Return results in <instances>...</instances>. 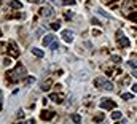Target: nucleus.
<instances>
[{
  "label": "nucleus",
  "instance_id": "nucleus-1",
  "mask_svg": "<svg viewBox=\"0 0 137 124\" xmlns=\"http://www.w3.org/2000/svg\"><path fill=\"white\" fill-rule=\"evenodd\" d=\"M24 75H26V67H24V65H18L13 72L8 73V78H10L11 81H18V80H21Z\"/></svg>",
  "mask_w": 137,
  "mask_h": 124
},
{
  "label": "nucleus",
  "instance_id": "nucleus-2",
  "mask_svg": "<svg viewBox=\"0 0 137 124\" xmlns=\"http://www.w3.org/2000/svg\"><path fill=\"white\" fill-rule=\"evenodd\" d=\"M116 40H118V45H120V46H123V48H128V46H129V40L124 37V33H123L121 30L116 32Z\"/></svg>",
  "mask_w": 137,
  "mask_h": 124
},
{
  "label": "nucleus",
  "instance_id": "nucleus-3",
  "mask_svg": "<svg viewBox=\"0 0 137 124\" xmlns=\"http://www.w3.org/2000/svg\"><path fill=\"white\" fill-rule=\"evenodd\" d=\"M115 107H116V103L112 99H102L101 100V108H104V110H113Z\"/></svg>",
  "mask_w": 137,
  "mask_h": 124
},
{
  "label": "nucleus",
  "instance_id": "nucleus-4",
  "mask_svg": "<svg viewBox=\"0 0 137 124\" xmlns=\"http://www.w3.org/2000/svg\"><path fill=\"white\" fill-rule=\"evenodd\" d=\"M105 83H107V78H105V76H97V78L94 80V86H96L97 89H104Z\"/></svg>",
  "mask_w": 137,
  "mask_h": 124
},
{
  "label": "nucleus",
  "instance_id": "nucleus-5",
  "mask_svg": "<svg viewBox=\"0 0 137 124\" xmlns=\"http://www.w3.org/2000/svg\"><path fill=\"white\" fill-rule=\"evenodd\" d=\"M61 35H62L64 41H67V43H72V41H73V32H72V30L65 29V30H62V32H61Z\"/></svg>",
  "mask_w": 137,
  "mask_h": 124
},
{
  "label": "nucleus",
  "instance_id": "nucleus-6",
  "mask_svg": "<svg viewBox=\"0 0 137 124\" xmlns=\"http://www.w3.org/2000/svg\"><path fill=\"white\" fill-rule=\"evenodd\" d=\"M50 99H51L53 102H56V103H62V102H64V99H65V95H64V94H61V92H59V94H56V92H54V94H51V95H50Z\"/></svg>",
  "mask_w": 137,
  "mask_h": 124
},
{
  "label": "nucleus",
  "instance_id": "nucleus-7",
  "mask_svg": "<svg viewBox=\"0 0 137 124\" xmlns=\"http://www.w3.org/2000/svg\"><path fill=\"white\" fill-rule=\"evenodd\" d=\"M40 13H42V16H45V18H51V16L54 14V10L46 5V7H43V8L40 10Z\"/></svg>",
  "mask_w": 137,
  "mask_h": 124
},
{
  "label": "nucleus",
  "instance_id": "nucleus-8",
  "mask_svg": "<svg viewBox=\"0 0 137 124\" xmlns=\"http://www.w3.org/2000/svg\"><path fill=\"white\" fill-rule=\"evenodd\" d=\"M54 116H56V115H54L53 111H50V110H45V111H42V113H40V118H42V119H45V121H50V119H53Z\"/></svg>",
  "mask_w": 137,
  "mask_h": 124
},
{
  "label": "nucleus",
  "instance_id": "nucleus-9",
  "mask_svg": "<svg viewBox=\"0 0 137 124\" xmlns=\"http://www.w3.org/2000/svg\"><path fill=\"white\" fill-rule=\"evenodd\" d=\"M54 40H56V37L54 35H46V37H43V46H48V45H53L54 43Z\"/></svg>",
  "mask_w": 137,
  "mask_h": 124
},
{
  "label": "nucleus",
  "instance_id": "nucleus-10",
  "mask_svg": "<svg viewBox=\"0 0 137 124\" xmlns=\"http://www.w3.org/2000/svg\"><path fill=\"white\" fill-rule=\"evenodd\" d=\"M51 84H53V81H51V80H45V81H42L40 89H42V91H48V89L51 88Z\"/></svg>",
  "mask_w": 137,
  "mask_h": 124
},
{
  "label": "nucleus",
  "instance_id": "nucleus-11",
  "mask_svg": "<svg viewBox=\"0 0 137 124\" xmlns=\"http://www.w3.org/2000/svg\"><path fill=\"white\" fill-rule=\"evenodd\" d=\"M10 53H11L14 57H18V56H19V49H16V46H14V43H13V41L10 43Z\"/></svg>",
  "mask_w": 137,
  "mask_h": 124
},
{
  "label": "nucleus",
  "instance_id": "nucleus-12",
  "mask_svg": "<svg viewBox=\"0 0 137 124\" xmlns=\"http://www.w3.org/2000/svg\"><path fill=\"white\" fill-rule=\"evenodd\" d=\"M30 51H32V54L37 56V57H43V51H42V49H38V48H32Z\"/></svg>",
  "mask_w": 137,
  "mask_h": 124
},
{
  "label": "nucleus",
  "instance_id": "nucleus-13",
  "mask_svg": "<svg viewBox=\"0 0 137 124\" xmlns=\"http://www.w3.org/2000/svg\"><path fill=\"white\" fill-rule=\"evenodd\" d=\"M11 7L16 8V10H21V8H23V3L19 2V0H13V2H11Z\"/></svg>",
  "mask_w": 137,
  "mask_h": 124
},
{
  "label": "nucleus",
  "instance_id": "nucleus-14",
  "mask_svg": "<svg viewBox=\"0 0 137 124\" xmlns=\"http://www.w3.org/2000/svg\"><path fill=\"white\" fill-rule=\"evenodd\" d=\"M121 99L123 100H131L132 99V92H123L121 94Z\"/></svg>",
  "mask_w": 137,
  "mask_h": 124
},
{
  "label": "nucleus",
  "instance_id": "nucleus-15",
  "mask_svg": "<svg viewBox=\"0 0 137 124\" xmlns=\"http://www.w3.org/2000/svg\"><path fill=\"white\" fill-rule=\"evenodd\" d=\"M2 64H3V67H10V65H11V59H10V57H3Z\"/></svg>",
  "mask_w": 137,
  "mask_h": 124
},
{
  "label": "nucleus",
  "instance_id": "nucleus-16",
  "mask_svg": "<svg viewBox=\"0 0 137 124\" xmlns=\"http://www.w3.org/2000/svg\"><path fill=\"white\" fill-rule=\"evenodd\" d=\"M51 29H53V30H59V29H61V22H59V21L53 22V24H51Z\"/></svg>",
  "mask_w": 137,
  "mask_h": 124
},
{
  "label": "nucleus",
  "instance_id": "nucleus-17",
  "mask_svg": "<svg viewBox=\"0 0 137 124\" xmlns=\"http://www.w3.org/2000/svg\"><path fill=\"white\" fill-rule=\"evenodd\" d=\"M34 81H35V78H34V76H27L24 83H26V86H30V84H32V83H34Z\"/></svg>",
  "mask_w": 137,
  "mask_h": 124
},
{
  "label": "nucleus",
  "instance_id": "nucleus-18",
  "mask_svg": "<svg viewBox=\"0 0 137 124\" xmlns=\"http://www.w3.org/2000/svg\"><path fill=\"white\" fill-rule=\"evenodd\" d=\"M112 118H113V119H120V118H121V111H116V110H115V111L112 113Z\"/></svg>",
  "mask_w": 137,
  "mask_h": 124
},
{
  "label": "nucleus",
  "instance_id": "nucleus-19",
  "mask_svg": "<svg viewBox=\"0 0 137 124\" xmlns=\"http://www.w3.org/2000/svg\"><path fill=\"white\" fill-rule=\"evenodd\" d=\"M72 121H73V122H76V124H78V122H81L80 115H72Z\"/></svg>",
  "mask_w": 137,
  "mask_h": 124
},
{
  "label": "nucleus",
  "instance_id": "nucleus-20",
  "mask_svg": "<svg viewBox=\"0 0 137 124\" xmlns=\"http://www.w3.org/2000/svg\"><path fill=\"white\" fill-rule=\"evenodd\" d=\"M104 89H105V91H113V84H112L110 81H107L105 86H104Z\"/></svg>",
  "mask_w": 137,
  "mask_h": 124
},
{
  "label": "nucleus",
  "instance_id": "nucleus-21",
  "mask_svg": "<svg viewBox=\"0 0 137 124\" xmlns=\"http://www.w3.org/2000/svg\"><path fill=\"white\" fill-rule=\"evenodd\" d=\"M128 65L132 67V69H135V67H137V60H135V59H131V60L128 62Z\"/></svg>",
  "mask_w": 137,
  "mask_h": 124
},
{
  "label": "nucleus",
  "instance_id": "nucleus-22",
  "mask_svg": "<svg viewBox=\"0 0 137 124\" xmlns=\"http://www.w3.org/2000/svg\"><path fill=\"white\" fill-rule=\"evenodd\" d=\"M110 59L115 62V64H120V62H121V57H120V56H112Z\"/></svg>",
  "mask_w": 137,
  "mask_h": 124
},
{
  "label": "nucleus",
  "instance_id": "nucleus-23",
  "mask_svg": "<svg viewBox=\"0 0 137 124\" xmlns=\"http://www.w3.org/2000/svg\"><path fill=\"white\" fill-rule=\"evenodd\" d=\"M94 119H96V121H102V119H104V115H102V113H97V115L94 116Z\"/></svg>",
  "mask_w": 137,
  "mask_h": 124
},
{
  "label": "nucleus",
  "instance_id": "nucleus-24",
  "mask_svg": "<svg viewBox=\"0 0 137 124\" xmlns=\"http://www.w3.org/2000/svg\"><path fill=\"white\" fill-rule=\"evenodd\" d=\"M65 18H67V19L73 18V13H72V11H67V13H65Z\"/></svg>",
  "mask_w": 137,
  "mask_h": 124
},
{
  "label": "nucleus",
  "instance_id": "nucleus-25",
  "mask_svg": "<svg viewBox=\"0 0 137 124\" xmlns=\"http://www.w3.org/2000/svg\"><path fill=\"white\" fill-rule=\"evenodd\" d=\"M92 35H96V37H99V35H101V30H99V29H96V30H92Z\"/></svg>",
  "mask_w": 137,
  "mask_h": 124
},
{
  "label": "nucleus",
  "instance_id": "nucleus-26",
  "mask_svg": "<svg viewBox=\"0 0 137 124\" xmlns=\"http://www.w3.org/2000/svg\"><path fill=\"white\" fill-rule=\"evenodd\" d=\"M51 48H53V49H54V51H56V49H57V48H59V45H57V41H54V43H53V45H51Z\"/></svg>",
  "mask_w": 137,
  "mask_h": 124
},
{
  "label": "nucleus",
  "instance_id": "nucleus-27",
  "mask_svg": "<svg viewBox=\"0 0 137 124\" xmlns=\"http://www.w3.org/2000/svg\"><path fill=\"white\" fill-rule=\"evenodd\" d=\"M91 22H92L94 26H101V22H99V21H97V19H94V18H92V21H91Z\"/></svg>",
  "mask_w": 137,
  "mask_h": 124
},
{
  "label": "nucleus",
  "instance_id": "nucleus-28",
  "mask_svg": "<svg viewBox=\"0 0 137 124\" xmlns=\"http://www.w3.org/2000/svg\"><path fill=\"white\" fill-rule=\"evenodd\" d=\"M24 116V111L23 110H18V118H23Z\"/></svg>",
  "mask_w": 137,
  "mask_h": 124
},
{
  "label": "nucleus",
  "instance_id": "nucleus-29",
  "mask_svg": "<svg viewBox=\"0 0 137 124\" xmlns=\"http://www.w3.org/2000/svg\"><path fill=\"white\" fill-rule=\"evenodd\" d=\"M131 89H132V92H137V83H135V84H132V86H131Z\"/></svg>",
  "mask_w": 137,
  "mask_h": 124
},
{
  "label": "nucleus",
  "instance_id": "nucleus-30",
  "mask_svg": "<svg viewBox=\"0 0 137 124\" xmlns=\"http://www.w3.org/2000/svg\"><path fill=\"white\" fill-rule=\"evenodd\" d=\"M132 76H135V78H137V72H134V73H132Z\"/></svg>",
  "mask_w": 137,
  "mask_h": 124
}]
</instances>
